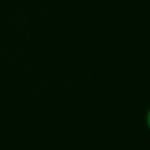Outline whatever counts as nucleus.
I'll return each mask as SVG.
<instances>
[{
  "label": "nucleus",
  "instance_id": "nucleus-1",
  "mask_svg": "<svg viewBox=\"0 0 150 150\" xmlns=\"http://www.w3.org/2000/svg\"><path fill=\"white\" fill-rule=\"evenodd\" d=\"M145 123H147V129L150 131V107L147 110V115H145Z\"/></svg>",
  "mask_w": 150,
  "mask_h": 150
}]
</instances>
